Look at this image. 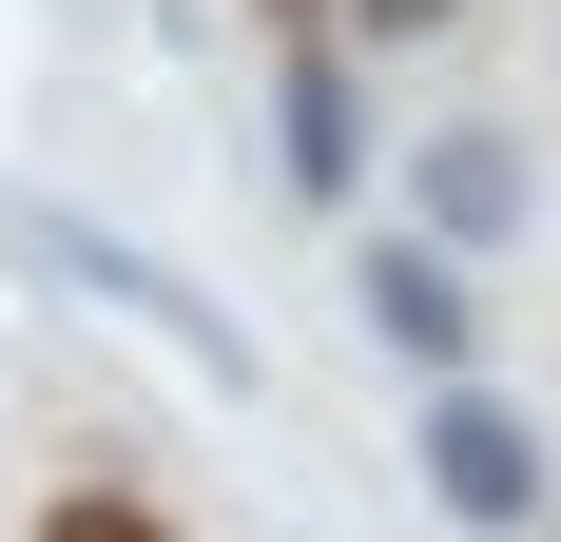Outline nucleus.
Returning a JSON list of instances; mask_svg holds the SVG:
<instances>
[{"label":"nucleus","mask_w":561,"mask_h":542,"mask_svg":"<svg viewBox=\"0 0 561 542\" xmlns=\"http://www.w3.org/2000/svg\"><path fill=\"white\" fill-rule=\"evenodd\" d=\"M407 233H426V252H523V136L504 116H446V136L407 156Z\"/></svg>","instance_id":"obj_4"},{"label":"nucleus","mask_w":561,"mask_h":542,"mask_svg":"<svg viewBox=\"0 0 561 542\" xmlns=\"http://www.w3.org/2000/svg\"><path fill=\"white\" fill-rule=\"evenodd\" d=\"M39 542H174V523H156V504H136V485H78V504H58Z\"/></svg>","instance_id":"obj_6"},{"label":"nucleus","mask_w":561,"mask_h":542,"mask_svg":"<svg viewBox=\"0 0 561 542\" xmlns=\"http://www.w3.org/2000/svg\"><path fill=\"white\" fill-rule=\"evenodd\" d=\"M407 465H426V504H446L465 542L542 523V427H523V407H504L484 369H465V387H426V445H407Z\"/></svg>","instance_id":"obj_2"},{"label":"nucleus","mask_w":561,"mask_h":542,"mask_svg":"<svg viewBox=\"0 0 561 542\" xmlns=\"http://www.w3.org/2000/svg\"><path fill=\"white\" fill-rule=\"evenodd\" d=\"M330 20H348V39H368V58H407V39H446L465 0H330Z\"/></svg>","instance_id":"obj_7"},{"label":"nucleus","mask_w":561,"mask_h":542,"mask_svg":"<svg viewBox=\"0 0 561 542\" xmlns=\"http://www.w3.org/2000/svg\"><path fill=\"white\" fill-rule=\"evenodd\" d=\"M272 174L310 194V214L368 194V78H348V39H290L272 58Z\"/></svg>","instance_id":"obj_3"},{"label":"nucleus","mask_w":561,"mask_h":542,"mask_svg":"<svg viewBox=\"0 0 561 542\" xmlns=\"http://www.w3.org/2000/svg\"><path fill=\"white\" fill-rule=\"evenodd\" d=\"M348 310L388 329L426 387H465V349H484V310H465V252H426V233H368V252H348Z\"/></svg>","instance_id":"obj_5"},{"label":"nucleus","mask_w":561,"mask_h":542,"mask_svg":"<svg viewBox=\"0 0 561 542\" xmlns=\"http://www.w3.org/2000/svg\"><path fill=\"white\" fill-rule=\"evenodd\" d=\"M20 252H39L58 291H98V310H136V329L174 349V369H214V387H252V329H232L214 291H194V271H156V252H116L98 214H20Z\"/></svg>","instance_id":"obj_1"}]
</instances>
